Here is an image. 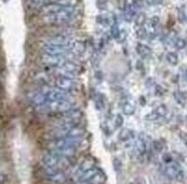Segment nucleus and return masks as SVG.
<instances>
[{"label": "nucleus", "instance_id": "nucleus-1", "mask_svg": "<svg viewBox=\"0 0 187 184\" xmlns=\"http://www.w3.org/2000/svg\"><path fill=\"white\" fill-rule=\"evenodd\" d=\"M133 149L135 151V153H137V156H139V157H141V156H144L146 153V142L144 140V135L142 134H140L138 136V138L135 140Z\"/></svg>", "mask_w": 187, "mask_h": 184}, {"label": "nucleus", "instance_id": "nucleus-2", "mask_svg": "<svg viewBox=\"0 0 187 184\" xmlns=\"http://www.w3.org/2000/svg\"><path fill=\"white\" fill-rule=\"evenodd\" d=\"M180 171H181V168H180L177 164H174V162L168 164V166L164 168V173H165V175H166L168 177L172 178V180L176 178V176L178 175V173H179Z\"/></svg>", "mask_w": 187, "mask_h": 184}, {"label": "nucleus", "instance_id": "nucleus-3", "mask_svg": "<svg viewBox=\"0 0 187 184\" xmlns=\"http://www.w3.org/2000/svg\"><path fill=\"white\" fill-rule=\"evenodd\" d=\"M120 141L123 142H129V141H133L134 138V133L129 128H123L120 131V135H118Z\"/></svg>", "mask_w": 187, "mask_h": 184}, {"label": "nucleus", "instance_id": "nucleus-4", "mask_svg": "<svg viewBox=\"0 0 187 184\" xmlns=\"http://www.w3.org/2000/svg\"><path fill=\"white\" fill-rule=\"evenodd\" d=\"M98 169H89V171H84L83 174H81V176H80V181L81 182H87V183H91V181H92V178H93L94 176L98 174Z\"/></svg>", "mask_w": 187, "mask_h": 184}, {"label": "nucleus", "instance_id": "nucleus-5", "mask_svg": "<svg viewBox=\"0 0 187 184\" xmlns=\"http://www.w3.org/2000/svg\"><path fill=\"white\" fill-rule=\"evenodd\" d=\"M122 111L126 116H132L135 112V105L132 102H125L122 105Z\"/></svg>", "mask_w": 187, "mask_h": 184}, {"label": "nucleus", "instance_id": "nucleus-6", "mask_svg": "<svg viewBox=\"0 0 187 184\" xmlns=\"http://www.w3.org/2000/svg\"><path fill=\"white\" fill-rule=\"evenodd\" d=\"M174 98L178 104L185 105L187 101V94L184 92H180V91H177V92L174 93Z\"/></svg>", "mask_w": 187, "mask_h": 184}, {"label": "nucleus", "instance_id": "nucleus-7", "mask_svg": "<svg viewBox=\"0 0 187 184\" xmlns=\"http://www.w3.org/2000/svg\"><path fill=\"white\" fill-rule=\"evenodd\" d=\"M137 49H138V53H139L142 57H148V56H150V54H152L150 48L147 47V46H145V45H141V44L138 45Z\"/></svg>", "mask_w": 187, "mask_h": 184}, {"label": "nucleus", "instance_id": "nucleus-8", "mask_svg": "<svg viewBox=\"0 0 187 184\" xmlns=\"http://www.w3.org/2000/svg\"><path fill=\"white\" fill-rule=\"evenodd\" d=\"M154 111L157 113V116H159L160 118L161 117H165V116L168 114V107H166L165 104H160Z\"/></svg>", "mask_w": 187, "mask_h": 184}, {"label": "nucleus", "instance_id": "nucleus-9", "mask_svg": "<svg viewBox=\"0 0 187 184\" xmlns=\"http://www.w3.org/2000/svg\"><path fill=\"white\" fill-rule=\"evenodd\" d=\"M93 161L92 160H90V159H86L83 164H81V166H80V168H81V171L84 173V171H89V169H92L93 168Z\"/></svg>", "mask_w": 187, "mask_h": 184}, {"label": "nucleus", "instance_id": "nucleus-10", "mask_svg": "<svg viewBox=\"0 0 187 184\" xmlns=\"http://www.w3.org/2000/svg\"><path fill=\"white\" fill-rule=\"evenodd\" d=\"M166 60H168V62H169L170 64L176 65V64L178 63V55L174 54V53H169V54L166 55Z\"/></svg>", "mask_w": 187, "mask_h": 184}, {"label": "nucleus", "instance_id": "nucleus-11", "mask_svg": "<svg viewBox=\"0 0 187 184\" xmlns=\"http://www.w3.org/2000/svg\"><path fill=\"white\" fill-rule=\"evenodd\" d=\"M114 124H115V127H122L123 124H124V119H123V116L122 114H116L115 116V119H114Z\"/></svg>", "mask_w": 187, "mask_h": 184}, {"label": "nucleus", "instance_id": "nucleus-12", "mask_svg": "<svg viewBox=\"0 0 187 184\" xmlns=\"http://www.w3.org/2000/svg\"><path fill=\"white\" fill-rule=\"evenodd\" d=\"M153 147H154V150H155L156 152H162V150H163V143H162L161 141H154V142H153Z\"/></svg>", "mask_w": 187, "mask_h": 184}, {"label": "nucleus", "instance_id": "nucleus-13", "mask_svg": "<svg viewBox=\"0 0 187 184\" xmlns=\"http://www.w3.org/2000/svg\"><path fill=\"white\" fill-rule=\"evenodd\" d=\"M59 85H60L61 87H63V88H70V87L72 86L71 81H70V80H66V79L60 80V81H59Z\"/></svg>", "mask_w": 187, "mask_h": 184}, {"label": "nucleus", "instance_id": "nucleus-14", "mask_svg": "<svg viewBox=\"0 0 187 184\" xmlns=\"http://www.w3.org/2000/svg\"><path fill=\"white\" fill-rule=\"evenodd\" d=\"M145 21H146V16H145V14H139L138 15V17H137V24L138 25H142L144 23H145Z\"/></svg>", "mask_w": 187, "mask_h": 184}, {"label": "nucleus", "instance_id": "nucleus-15", "mask_svg": "<svg viewBox=\"0 0 187 184\" xmlns=\"http://www.w3.org/2000/svg\"><path fill=\"white\" fill-rule=\"evenodd\" d=\"M145 118L147 119V120H150V121H153V120H157V119L160 118V117L157 116V113H156L155 111H153V112L148 113V114L146 116V117H145Z\"/></svg>", "mask_w": 187, "mask_h": 184}, {"label": "nucleus", "instance_id": "nucleus-16", "mask_svg": "<svg viewBox=\"0 0 187 184\" xmlns=\"http://www.w3.org/2000/svg\"><path fill=\"white\" fill-rule=\"evenodd\" d=\"M185 46H186V41L184 39H178L176 41V47H177L178 49H183Z\"/></svg>", "mask_w": 187, "mask_h": 184}, {"label": "nucleus", "instance_id": "nucleus-17", "mask_svg": "<svg viewBox=\"0 0 187 184\" xmlns=\"http://www.w3.org/2000/svg\"><path fill=\"white\" fill-rule=\"evenodd\" d=\"M163 161H164L165 164H171V161H172L171 155H170V153H164V155H163Z\"/></svg>", "mask_w": 187, "mask_h": 184}, {"label": "nucleus", "instance_id": "nucleus-18", "mask_svg": "<svg viewBox=\"0 0 187 184\" xmlns=\"http://www.w3.org/2000/svg\"><path fill=\"white\" fill-rule=\"evenodd\" d=\"M164 93H165V91H164L161 86H156V87H155V94H156V96H162Z\"/></svg>", "mask_w": 187, "mask_h": 184}, {"label": "nucleus", "instance_id": "nucleus-19", "mask_svg": "<svg viewBox=\"0 0 187 184\" xmlns=\"http://www.w3.org/2000/svg\"><path fill=\"white\" fill-rule=\"evenodd\" d=\"M114 165H115V168H116L117 171H120V166H122V165H120V159H115V164H114Z\"/></svg>", "mask_w": 187, "mask_h": 184}, {"label": "nucleus", "instance_id": "nucleus-20", "mask_svg": "<svg viewBox=\"0 0 187 184\" xmlns=\"http://www.w3.org/2000/svg\"><path fill=\"white\" fill-rule=\"evenodd\" d=\"M157 23H159V17H154V18L152 20V24H153V25H156Z\"/></svg>", "mask_w": 187, "mask_h": 184}, {"label": "nucleus", "instance_id": "nucleus-21", "mask_svg": "<svg viewBox=\"0 0 187 184\" xmlns=\"http://www.w3.org/2000/svg\"><path fill=\"white\" fill-rule=\"evenodd\" d=\"M120 7L122 9L125 7V0H120Z\"/></svg>", "mask_w": 187, "mask_h": 184}, {"label": "nucleus", "instance_id": "nucleus-22", "mask_svg": "<svg viewBox=\"0 0 187 184\" xmlns=\"http://www.w3.org/2000/svg\"><path fill=\"white\" fill-rule=\"evenodd\" d=\"M149 4H160L161 0H147Z\"/></svg>", "mask_w": 187, "mask_h": 184}, {"label": "nucleus", "instance_id": "nucleus-23", "mask_svg": "<svg viewBox=\"0 0 187 184\" xmlns=\"http://www.w3.org/2000/svg\"><path fill=\"white\" fill-rule=\"evenodd\" d=\"M139 102H140V103H141L142 105L145 104V103H146V100H145V97H142V96H141V97L139 98Z\"/></svg>", "mask_w": 187, "mask_h": 184}, {"label": "nucleus", "instance_id": "nucleus-24", "mask_svg": "<svg viewBox=\"0 0 187 184\" xmlns=\"http://www.w3.org/2000/svg\"><path fill=\"white\" fill-rule=\"evenodd\" d=\"M138 34H139L140 37H142V36H145V30H142V29H141V30L139 31V33H138Z\"/></svg>", "mask_w": 187, "mask_h": 184}]
</instances>
